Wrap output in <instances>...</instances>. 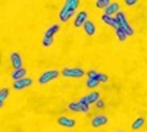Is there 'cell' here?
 I'll use <instances>...</instances> for the list:
<instances>
[{
	"mask_svg": "<svg viewBox=\"0 0 147 132\" xmlns=\"http://www.w3.org/2000/svg\"><path fill=\"white\" fill-rule=\"evenodd\" d=\"M57 76H59V72H57V70H55V69H52V70H46V72H43V74L40 75V78H38V84L44 85V84H47V82H50V81L56 79Z\"/></svg>",
	"mask_w": 147,
	"mask_h": 132,
	"instance_id": "cell-1",
	"label": "cell"
},
{
	"mask_svg": "<svg viewBox=\"0 0 147 132\" xmlns=\"http://www.w3.org/2000/svg\"><path fill=\"white\" fill-rule=\"evenodd\" d=\"M60 74H62L63 76H66V78H81L85 72L81 68H65Z\"/></svg>",
	"mask_w": 147,
	"mask_h": 132,
	"instance_id": "cell-2",
	"label": "cell"
},
{
	"mask_svg": "<svg viewBox=\"0 0 147 132\" xmlns=\"http://www.w3.org/2000/svg\"><path fill=\"white\" fill-rule=\"evenodd\" d=\"M68 109H69V110H72V112L87 113V112L90 110V107H88V104H81V103L75 101V103H69V104H68Z\"/></svg>",
	"mask_w": 147,
	"mask_h": 132,
	"instance_id": "cell-3",
	"label": "cell"
},
{
	"mask_svg": "<svg viewBox=\"0 0 147 132\" xmlns=\"http://www.w3.org/2000/svg\"><path fill=\"white\" fill-rule=\"evenodd\" d=\"M87 18H88V13H87V10H81L80 13L77 15L75 21H74V27H75V28H80V27H82L84 23L88 21Z\"/></svg>",
	"mask_w": 147,
	"mask_h": 132,
	"instance_id": "cell-4",
	"label": "cell"
},
{
	"mask_svg": "<svg viewBox=\"0 0 147 132\" xmlns=\"http://www.w3.org/2000/svg\"><path fill=\"white\" fill-rule=\"evenodd\" d=\"M30 85H32V79H30V78H22V79L15 81L13 88L19 91V90H24V88H28Z\"/></svg>",
	"mask_w": 147,
	"mask_h": 132,
	"instance_id": "cell-5",
	"label": "cell"
},
{
	"mask_svg": "<svg viewBox=\"0 0 147 132\" xmlns=\"http://www.w3.org/2000/svg\"><path fill=\"white\" fill-rule=\"evenodd\" d=\"M75 13V10H71V9H66L65 6L62 7V10L59 12V19H60V22H68L71 18H72V15Z\"/></svg>",
	"mask_w": 147,
	"mask_h": 132,
	"instance_id": "cell-6",
	"label": "cell"
},
{
	"mask_svg": "<svg viewBox=\"0 0 147 132\" xmlns=\"http://www.w3.org/2000/svg\"><path fill=\"white\" fill-rule=\"evenodd\" d=\"M107 123V117L103 116V115H97L91 119V126L93 128H99V126H103Z\"/></svg>",
	"mask_w": 147,
	"mask_h": 132,
	"instance_id": "cell-7",
	"label": "cell"
},
{
	"mask_svg": "<svg viewBox=\"0 0 147 132\" xmlns=\"http://www.w3.org/2000/svg\"><path fill=\"white\" fill-rule=\"evenodd\" d=\"M57 123L60 126H65V128H74V126H75V119L66 117V116H60L57 119Z\"/></svg>",
	"mask_w": 147,
	"mask_h": 132,
	"instance_id": "cell-8",
	"label": "cell"
},
{
	"mask_svg": "<svg viewBox=\"0 0 147 132\" xmlns=\"http://www.w3.org/2000/svg\"><path fill=\"white\" fill-rule=\"evenodd\" d=\"M100 19L105 22V23H107L109 27H112V28H115V29H118L119 28V23H118V21L113 18V16H107V15H102L100 16Z\"/></svg>",
	"mask_w": 147,
	"mask_h": 132,
	"instance_id": "cell-9",
	"label": "cell"
},
{
	"mask_svg": "<svg viewBox=\"0 0 147 132\" xmlns=\"http://www.w3.org/2000/svg\"><path fill=\"white\" fill-rule=\"evenodd\" d=\"M10 62H12V66L15 69H19L22 68V57L19 53H12L10 54Z\"/></svg>",
	"mask_w": 147,
	"mask_h": 132,
	"instance_id": "cell-10",
	"label": "cell"
},
{
	"mask_svg": "<svg viewBox=\"0 0 147 132\" xmlns=\"http://www.w3.org/2000/svg\"><path fill=\"white\" fill-rule=\"evenodd\" d=\"M82 28H84V31H85V34L87 35H90V37H93V35L96 34V25H94V22H91V21H87L82 25Z\"/></svg>",
	"mask_w": 147,
	"mask_h": 132,
	"instance_id": "cell-11",
	"label": "cell"
},
{
	"mask_svg": "<svg viewBox=\"0 0 147 132\" xmlns=\"http://www.w3.org/2000/svg\"><path fill=\"white\" fill-rule=\"evenodd\" d=\"M119 12V5L118 3H110L106 9H105V15H107V16H113V15H116Z\"/></svg>",
	"mask_w": 147,
	"mask_h": 132,
	"instance_id": "cell-12",
	"label": "cell"
},
{
	"mask_svg": "<svg viewBox=\"0 0 147 132\" xmlns=\"http://www.w3.org/2000/svg\"><path fill=\"white\" fill-rule=\"evenodd\" d=\"M25 74H27V69L25 68H19V69H15L13 72H12V79L13 81H18V79H22L25 78Z\"/></svg>",
	"mask_w": 147,
	"mask_h": 132,
	"instance_id": "cell-13",
	"label": "cell"
},
{
	"mask_svg": "<svg viewBox=\"0 0 147 132\" xmlns=\"http://www.w3.org/2000/svg\"><path fill=\"white\" fill-rule=\"evenodd\" d=\"M99 98H100V94L97 92V91H93V92H90L88 95H85V101H87V104H93V103H96Z\"/></svg>",
	"mask_w": 147,
	"mask_h": 132,
	"instance_id": "cell-14",
	"label": "cell"
},
{
	"mask_svg": "<svg viewBox=\"0 0 147 132\" xmlns=\"http://www.w3.org/2000/svg\"><path fill=\"white\" fill-rule=\"evenodd\" d=\"M59 29H60V25H59V23H55V25H52L50 28L44 32V35H47V37H53L56 32H59Z\"/></svg>",
	"mask_w": 147,
	"mask_h": 132,
	"instance_id": "cell-15",
	"label": "cell"
},
{
	"mask_svg": "<svg viewBox=\"0 0 147 132\" xmlns=\"http://www.w3.org/2000/svg\"><path fill=\"white\" fill-rule=\"evenodd\" d=\"M78 5H80L78 0H66V2H65V7L71 9V10H75L78 7Z\"/></svg>",
	"mask_w": 147,
	"mask_h": 132,
	"instance_id": "cell-16",
	"label": "cell"
},
{
	"mask_svg": "<svg viewBox=\"0 0 147 132\" xmlns=\"http://www.w3.org/2000/svg\"><path fill=\"white\" fill-rule=\"evenodd\" d=\"M143 125H144V117H138V119H136V121H134L132 129H134V131H138Z\"/></svg>",
	"mask_w": 147,
	"mask_h": 132,
	"instance_id": "cell-17",
	"label": "cell"
},
{
	"mask_svg": "<svg viewBox=\"0 0 147 132\" xmlns=\"http://www.w3.org/2000/svg\"><path fill=\"white\" fill-rule=\"evenodd\" d=\"M115 32H116V37H118L119 41H125V40H127V34H125V31L122 29V28L115 29Z\"/></svg>",
	"mask_w": 147,
	"mask_h": 132,
	"instance_id": "cell-18",
	"label": "cell"
},
{
	"mask_svg": "<svg viewBox=\"0 0 147 132\" xmlns=\"http://www.w3.org/2000/svg\"><path fill=\"white\" fill-rule=\"evenodd\" d=\"M110 3H112L110 0H97V2H96V6L99 7V9H106Z\"/></svg>",
	"mask_w": 147,
	"mask_h": 132,
	"instance_id": "cell-19",
	"label": "cell"
},
{
	"mask_svg": "<svg viewBox=\"0 0 147 132\" xmlns=\"http://www.w3.org/2000/svg\"><path fill=\"white\" fill-rule=\"evenodd\" d=\"M85 87H87V88H96V87H99V82H97L96 79H87V81H85Z\"/></svg>",
	"mask_w": 147,
	"mask_h": 132,
	"instance_id": "cell-20",
	"label": "cell"
},
{
	"mask_svg": "<svg viewBox=\"0 0 147 132\" xmlns=\"http://www.w3.org/2000/svg\"><path fill=\"white\" fill-rule=\"evenodd\" d=\"M7 97H9V91H7V88H2V90H0V103H3Z\"/></svg>",
	"mask_w": 147,
	"mask_h": 132,
	"instance_id": "cell-21",
	"label": "cell"
},
{
	"mask_svg": "<svg viewBox=\"0 0 147 132\" xmlns=\"http://www.w3.org/2000/svg\"><path fill=\"white\" fill-rule=\"evenodd\" d=\"M53 44V37H47V35H44L43 37V46L44 47H49Z\"/></svg>",
	"mask_w": 147,
	"mask_h": 132,
	"instance_id": "cell-22",
	"label": "cell"
},
{
	"mask_svg": "<svg viewBox=\"0 0 147 132\" xmlns=\"http://www.w3.org/2000/svg\"><path fill=\"white\" fill-rule=\"evenodd\" d=\"M96 81L97 82H107L109 81V78H107V75H105V74H99V75H97V78H96Z\"/></svg>",
	"mask_w": 147,
	"mask_h": 132,
	"instance_id": "cell-23",
	"label": "cell"
},
{
	"mask_svg": "<svg viewBox=\"0 0 147 132\" xmlns=\"http://www.w3.org/2000/svg\"><path fill=\"white\" fill-rule=\"evenodd\" d=\"M87 75H88V78H90V79H96V78H97V75H99V72H96V70H91V69H90V70L87 72Z\"/></svg>",
	"mask_w": 147,
	"mask_h": 132,
	"instance_id": "cell-24",
	"label": "cell"
},
{
	"mask_svg": "<svg viewBox=\"0 0 147 132\" xmlns=\"http://www.w3.org/2000/svg\"><path fill=\"white\" fill-rule=\"evenodd\" d=\"M124 3H125V6H134L137 3V0H125Z\"/></svg>",
	"mask_w": 147,
	"mask_h": 132,
	"instance_id": "cell-25",
	"label": "cell"
},
{
	"mask_svg": "<svg viewBox=\"0 0 147 132\" xmlns=\"http://www.w3.org/2000/svg\"><path fill=\"white\" fill-rule=\"evenodd\" d=\"M96 104H97V107H99V109H102V107H105V101H102L100 98L96 101Z\"/></svg>",
	"mask_w": 147,
	"mask_h": 132,
	"instance_id": "cell-26",
	"label": "cell"
},
{
	"mask_svg": "<svg viewBox=\"0 0 147 132\" xmlns=\"http://www.w3.org/2000/svg\"><path fill=\"white\" fill-rule=\"evenodd\" d=\"M119 132H122V131H119Z\"/></svg>",
	"mask_w": 147,
	"mask_h": 132,
	"instance_id": "cell-27",
	"label": "cell"
}]
</instances>
